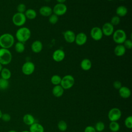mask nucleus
Instances as JSON below:
<instances>
[{
    "mask_svg": "<svg viewBox=\"0 0 132 132\" xmlns=\"http://www.w3.org/2000/svg\"><path fill=\"white\" fill-rule=\"evenodd\" d=\"M14 43L13 36L9 33H5L0 36V47L6 49H9Z\"/></svg>",
    "mask_w": 132,
    "mask_h": 132,
    "instance_id": "1",
    "label": "nucleus"
},
{
    "mask_svg": "<svg viewBox=\"0 0 132 132\" xmlns=\"http://www.w3.org/2000/svg\"><path fill=\"white\" fill-rule=\"evenodd\" d=\"M31 36L30 30L26 27H21L16 31L15 37L19 42L25 43Z\"/></svg>",
    "mask_w": 132,
    "mask_h": 132,
    "instance_id": "2",
    "label": "nucleus"
},
{
    "mask_svg": "<svg viewBox=\"0 0 132 132\" xmlns=\"http://www.w3.org/2000/svg\"><path fill=\"white\" fill-rule=\"evenodd\" d=\"M12 58V54L9 49L0 48V64L7 65L11 62Z\"/></svg>",
    "mask_w": 132,
    "mask_h": 132,
    "instance_id": "3",
    "label": "nucleus"
},
{
    "mask_svg": "<svg viewBox=\"0 0 132 132\" xmlns=\"http://www.w3.org/2000/svg\"><path fill=\"white\" fill-rule=\"evenodd\" d=\"M112 36L113 41L117 44H123L126 39H127L126 34L122 29H118L114 30Z\"/></svg>",
    "mask_w": 132,
    "mask_h": 132,
    "instance_id": "4",
    "label": "nucleus"
},
{
    "mask_svg": "<svg viewBox=\"0 0 132 132\" xmlns=\"http://www.w3.org/2000/svg\"><path fill=\"white\" fill-rule=\"evenodd\" d=\"M75 84V79L74 77L70 74L64 76L61 78L60 86L63 89H69L71 88Z\"/></svg>",
    "mask_w": 132,
    "mask_h": 132,
    "instance_id": "5",
    "label": "nucleus"
},
{
    "mask_svg": "<svg viewBox=\"0 0 132 132\" xmlns=\"http://www.w3.org/2000/svg\"><path fill=\"white\" fill-rule=\"evenodd\" d=\"M26 18L23 13L16 12L13 14L12 18L13 24L19 27H21L24 25L26 22Z\"/></svg>",
    "mask_w": 132,
    "mask_h": 132,
    "instance_id": "6",
    "label": "nucleus"
},
{
    "mask_svg": "<svg viewBox=\"0 0 132 132\" xmlns=\"http://www.w3.org/2000/svg\"><path fill=\"white\" fill-rule=\"evenodd\" d=\"M122 112L118 108H111L108 113V118L110 122L118 121L121 117Z\"/></svg>",
    "mask_w": 132,
    "mask_h": 132,
    "instance_id": "7",
    "label": "nucleus"
},
{
    "mask_svg": "<svg viewBox=\"0 0 132 132\" xmlns=\"http://www.w3.org/2000/svg\"><path fill=\"white\" fill-rule=\"evenodd\" d=\"M53 9V13L56 15L61 16L64 15L67 11V7L64 3H57L56 4Z\"/></svg>",
    "mask_w": 132,
    "mask_h": 132,
    "instance_id": "8",
    "label": "nucleus"
},
{
    "mask_svg": "<svg viewBox=\"0 0 132 132\" xmlns=\"http://www.w3.org/2000/svg\"><path fill=\"white\" fill-rule=\"evenodd\" d=\"M35 70V65L32 62L26 61L22 67V72L25 75L32 74Z\"/></svg>",
    "mask_w": 132,
    "mask_h": 132,
    "instance_id": "9",
    "label": "nucleus"
},
{
    "mask_svg": "<svg viewBox=\"0 0 132 132\" xmlns=\"http://www.w3.org/2000/svg\"><path fill=\"white\" fill-rule=\"evenodd\" d=\"M90 36L95 41L101 40L103 36L101 28L97 26L93 27L90 30Z\"/></svg>",
    "mask_w": 132,
    "mask_h": 132,
    "instance_id": "10",
    "label": "nucleus"
},
{
    "mask_svg": "<svg viewBox=\"0 0 132 132\" xmlns=\"http://www.w3.org/2000/svg\"><path fill=\"white\" fill-rule=\"evenodd\" d=\"M101 29L103 35L107 37L112 36L114 31V26L110 22H106L104 23Z\"/></svg>",
    "mask_w": 132,
    "mask_h": 132,
    "instance_id": "11",
    "label": "nucleus"
},
{
    "mask_svg": "<svg viewBox=\"0 0 132 132\" xmlns=\"http://www.w3.org/2000/svg\"><path fill=\"white\" fill-rule=\"evenodd\" d=\"M65 52L62 49H57L55 50L52 55L53 59L57 62L62 61L65 58Z\"/></svg>",
    "mask_w": 132,
    "mask_h": 132,
    "instance_id": "12",
    "label": "nucleus"
},
{
    "mask_svg": "<svg viewBox=\"0 0 132 132\" xmlns=\"http://www.w3.org/2000/svg\"><path fill=\"white\" fill-rule=\"evenodd\" d=\"M87 36L85 33L81 32L76 35L74 42L77 45L79 46L83 45L87 42Z\"/></svg>",
    "mask_w": 132,
    "mask_h": 132,
    "instance_id": "13",
    "label": "nucleus"
},
{
    "mask_svg": "<svg viewBox=\"0 0 132 132\" xmlns=\"http://www.w3.org/2000/svg\"><path fill=\"white\" fill-rule=\"evenodd\" d=\"M75 34L71 30H67L63 32V38L66 42L69 43H73L75 41Z\"/></svg>",
    "mask_w": 132,
    "mask_h": 132,
    "instance_id": "14",
    "label": "nucleus"
},
{
    "mask_svg": "<svg viewBox=\"0 0 132 132\" xmlns=\"http://www.w3.org/2000/svg\"><path fill=\"white\" fill-rule=\"evenodd\" d=\"M31 49L35 53H39L41 52L43 49L42 43L39 40L34 41L31 45Z\"/></svg>",
    "mask_w": 132,
    "mask_h": 132,
    "instance_id": "15",
    "label": "nucleus"
},
{
    "mask_svg": "<svg viewBox=\"0 0 132 132\" xmlns=\"http://www.w3.org/2000/svg\"><path fill=\"white\" fill-rule=\"evenodd\" d=\"M119 93L120 96L123 98H127L131 95L130 90L126 86H122L119 89Z\"/></svg>",
    "mask_w": 132,
    "mask_h": 132,
    "instance_id": "16",
    "label": "nucleus"
},
{
    "mask_svg": "<svg viewBox=\"0 0 132 132\" xmlns=\"http://www.w3.org/2000/svg\"><path fill=\"white\" fill-rule=\"evenodd\" d=\"M126 49L124 47L123 44H117V45L114 48V53L116 56L118 57L123 56L126 53Z\"/></svg>",
    "mask_w": 132,
    "mask_h": 132,
    "instance_id": "17",
    "label": "nucleus"
},
{
    "mask_svg": "<svg viewBox=\"0 0 132 132\" xmlns=\"http://www.w3.org/2000/svg\"><path fill=\"white\" fill-rule=\"evenodd\" d=\"M39 13L43 16H50L53 13V9L48 6H43L39 9Z\"/></svg>",
    "mask_w": 132,
    "mask_h": 132,
    "instance_id": "18",
    "label": "nucleus"
},
{
    "mask_svg": "<svg viewBox=\"0 0 132 132\" xmlns=\"http://www.w3.org/2000/svg\"><path fill=\"white\" fill-rule=\"evenodd\" d=\"M80 66L84 71H88L92 67V62L89 59L85 58L81 61Z\"/></svg>",
    "mask_w": 132,
    "mask_h": 132,
    "instance_id": "19",
    "label": "nucleus"
},
{
    "mask_svg": "<svg viewBox=\"0 0 132 132\" xmlns=\"http://www.w3.org/2000/svg\"><path fill=\"white\" fill-rule=\"evenodd\" d=\"M63 93L64 89L60 85L55 86L52 89V94L56 97H61L63 95Z\"/></svg>",
    "mask_w": 132,
    "mask_h": 132,
    "instance_id": "20",
    "label": "nucleus"
},
{
    "mask_svg": "<svg viewBox=\"0 0 132 132\" xmlns=\"http://www.w3.org/2000/svg\"><path fill=\"white\" fill-rule=\"evenodd\" d=\"M29 131V132H44V128L41 124L35 122L30 126Z\"/></svg>",
    "mask_w": 132,
    "mask_h": 132,
    "instance_id": "21",
    "label": "nucleus"
},
{
    "mask_svg": "<svg viewBox=\"0 0 132 132\" xmlns=\"http://www.w3.org/2000/svg\"><path fill=\"white\" fill-rule=\"evenodd\" d=\"M128 12L127 8L123 5H121L118 6L116 10V13L117 15L120 17H123L125 16Z\"/></svg>",
    "mask_w": 132,
    "mask_h": 132,
    "instance_id": "22",
    "label": "nucleus"
},
{
    "mask_svg": "<svg viewBox=\"0 0 132 132\" xmlns=\"http://www.w3.org/2000/svg\"><path fill=\"white\" fill-rule=\"evenodd\" d=\"M23 122L27 125L30 126L33 123L35 122V120L34 117L29 113H27L25 114L23 117Z\"/></svg>",
    "mask_w": 132,
    "mask_h": 132,
    "instance_id": "23",
    "label": "nucleus"
},
{
    "mask_svg": "<svg viewBox=\"0 0 132 132\" xmlns=\"http://www.w3.org/2000/svg\"><path fill=\"white\" fill-rule=\"evenodd\" d=\"M24 14L26 18L29 20H34L37 16V12L33 9H26L25 12H24Z\"/></svg>",
    "mask_w": 132,
    "mask_h": 132,
    "instance_id": "24",
    "label": "nucleus"
},
{
    "mask_svg": "<svg viewBox=\"0 0 132 132\" xmlns=\"http://www.w3.org/2000/svg\"><path fill=\"white\" fill-rule=\"evenodd\" d=\"M1 78L8 80L11 76V72L9 69L6 68H3L2 71L0 72Z\"/></svg>",
    "mask_w": 132,
    "mask_h": 132,
    "instance_id": "25",
    "label": "nucleus"
},
{
    "mask_svg": "<svg viewBox=\"0 0 132 132\" xmlns=\"http://www.w3.org/2000/svg\"><path fill=\"white\" fill-rule=\"evenodd\" d=\"M25 47L24 43L21 42H17L14 45V49L18 53H22L25 50Z\"/></svg>",
    "mask_w": 132,
    "mask_h": 132,
    "instance_id": "26",
    "label": "nucleus"
},
{
    "mask_svg": "<svg viewBox=\"0 0 132 132\" xmlns=\"http://www.w3.org/2000/svg\"><path fill=\"white\" fill-rule=\"evenodd\" d=\"M109 128L112 132H117L120 129V125L117 121H112L109 123Z\"/></svg>",
    "mask_w": 132,
    "mask_h": 132,
    "instance_id": "27",
    "label": "nucleus"
},
{
    "mask_svg": "<svg viewBox=\"0 0 132 132\" xmlns=\"http://www.w3.org/2000/svg\"><path fill=\"white\" fill-rule=\"evenodd\" d=\"M61 78H62L58 75H54L51 78V81L54 86L59 85L60 84Z\"/></svg>",
    "mask_w": 132,
    "mask_h": 132,
    "instance_id": "28",
    "label": "nucleus"
},
{
    "mask_svg": "<svg viewBox=\"0 0 132 132\" xmlns=\"http://www.w3.org/2000/svg\"><path fill=\"white\" fill-rule=\"evenodd\" d=\"M57 127L60 131L63 132L67 130L68 128V125L66 122L63 120H60L58 122L57 124Z\"/></svg>",
    "mask_w": 132,
    "mask_h": 132,
    "instance_id": "29",
    "label": "nucleus"
},
{
    "mask_svg": "<svg viewBox=\"0 0 132 132\" xmlns=\"http://www.w3.org/2000/svg\"><path fill=\"white\" fill-rule=\"evenodd\" d=\"M9 81L3 78H0V90H5L9 87Z\"/></svg>",
    "mask_w": 132,
    "mask_h": 132,
    "instance_id": "30",
    "label": "nucleus"
},
{
    "mask_svg": "<svg viewBox=\"0 0 132 132\" xmlns=\"http://www.w3.org/2000/svg\"><path fill=\"white\" fill-rule=\"evenodd\" d=\"M105 127V124L103 122L98 121L95 124L94 128H95V129L96 130V131H99V132H102V131H103L104 130Z\"/></svg>",
    "mask_w": 132,
    "mask_h": 132,
    "instance_id": "31",
    "label": "nucleus"
},
{
    "mask_svg": "<svg viewBox=\"0 0 132 132\" xmlns=\"http://www.w3.org/2000/svg\"><path fill=\"white\" fill-rule=\"evenodd\" d=\"M125 126L129 129H131L132 128V117L129 116L127 117L124 121Z\"/></svg>",
    "mask_w": 132,
    "mask_h": 132,
    "instance_id": "32",
    "label": "nucleus"
},
{
    "mask_svg": "<svg viewBox=\"0 0 132 132\" xmlns=\"http://www.w3.org/2000/svg\"><path fill=\"white\" fill-rule=\"evenodd\" d=\"M48 17V21L52 24H55L58 21V16L54 13H52Z\"/></svg>",
    "mask_w": 132,
    "mask_h": 132,
    "instance_id": "33",
    "label": "nucleus"
},
{
    "mask_svg": "<svg viewBox=\"0 0 132 132\" xmlns=\"http://www.w3.org/2000/svg\"><path fill=\"white\" fill-rule=\"evenodd\" d=\"M110 23L113 26L118 25L120 23V18L118 15H114L111 18Z\"/></svg>",
    "mask_w": 132,
    "mask_h": 132,
    "instance_id": "34",
    "label": "nucleus"
},
{
    "mask_svg": "<svg viewBox=\"0 0 132 132\" xmlns=\"http://www.w3.org/2000/svg\"><path fill=\"white\" fill-rule=\"evenodd\" d=\"M16 9H17L18 12L24 13V12L26 10V5L23 3H21L18 5Z\"/></svg>",
    "mask_w": 132,
    "mask_h": 132,
    "instance_id": "35",
    "label": "nucleus"
},
{
    "mask_svg": "<svg viewBox=\"0 0 132 132\" xmlns=\"http://www.w3.org/2000/svg\"><path fill=\"white\" fill-rule=\"evenodd\" d=\"M123 44L126 49L130 50L132 48V41L130 39H126Z\"/></svg>",
    "mask_w": 132,
    "mask_h": 132,
    "instance_id": "36",
    "label": "nucleus"
},
{
    "mask_svg": "<svg viewBox=\"0 0 132 132\" xmlns=\"http://www.w3.org/2000/svg\"><path fill=\"white\" fill-rule=\"evenodd\" d=\"M1 119L5 122H8L11 119V116L8 113H4L2 114Z\"/></svg>",
    "mask_w": 132,
    "mask_h": 132,
    "instance_id": "37",
    "label": "nucleus"
},
{
    "mask_svg": "<svg viewBox=\"0 0 132 132\" xmlns=\"http://www.w3.org/2000/svg\"><path fill=\"white\" fill-rule=\"evenodd\" d=\"M113 86L116 89L119 90L122 86L121 82L119 80H116L113 83Z\"/></svg>",
    "mask_w": 132,
    "mask_h": 132,
    "instance_id": "38",
    "label": "nucleus"
},
{
    "mask_svg": "<svg viewBox=\"0 0 132 132\" xmlns=\"http://www.w3.org/2000/svg\"><path fill=\"white\" fill-rule=\"evenodd\" d=\"M96 130L95 129L94 127L92 126H87L85 127L84 132H96Z\"/></svg>",
    "mask_w": 132,
    "mask_h": 132,
    "instance_id": "39",
    "label": "nucleus"
},
{
    "mask_svg": "<svg viewBox=\"0 0 132 132\" xmlns=\"http://www.w3.org/2000/svg\"><path fill=\"white\" fill-rule=\"evenodd\" d=\"M58 3H64L66 0H56Z\"/></svg>",
    "mask_w": 132,
    "mask_h": 132,
    "instance_id": "40",
    "label": "nucleus"
},
{
    "mask_svg": "<svg viewBox=\"0 0 132 132\" xmlns=\"http://www.w3.org/2000/svg\"><path fill=\"white\" fill-rule=\"evenodd\" d=\"M2 114H3V113H2V112L1 110L0 109V119H1V117H2Z\"/></svg>",
    "mask_w": 132,
    "mask_h": 132,
    "instance_id": "41",
    "label": "nucleus"
},
{
    "mask_svg": "<svg viewBox=\"0 0 132 132\" xmlns=\"http://www.w3.org/2000/svg\"><path fill=\"white\" fill-rule=\"evenodd\" d=\"M2 69H3V65H2L1 64H0V72H1V71H2Z\"/></svg>",
    "mask_w": 132,
    "mask_h": 132,
    "instance_id": "42",
    "label": "nucleus"
},
{
    "mask_svg": "<svg viewBox=\"0 0 132 132\" xmlns=\"http://www.w3.org/2000/svg\"><path fill=\"white\" fill-rule=\"evenodd\" d=\"M8 132H17V131L14 130H9Z\"/></svg>",
    "mask_w": 132,
    "mask_h": 132,
    "instance_id": "43",
    "label": "nucleus"
},
{
    "mask_svg": "<svg viewBox=\"0 0 132 132\" xmlns=\"http://www.w3.org/2000/svg\"><path fill=\"white\" fill-rule=\"evenodd\" d=\"M21 132H29V131H28V130H23V131H22Z\"/></svg>",
    "mask_w": 132,
    "mask_h": 132,
    "instance_id": "44",
    "label": "nucleus"
},
{
    "mask_svg": "<svg viewBox=\"0 0 132 132\" xmlns=\"http://www.w3.org/2000/svg\"><path fill=\"white\" fill-rule=\"evenodd\" d=\"M108 1H113V0H107Z\"/></svg>",
    "mask_w": 132,
    "mask_h": 132,
    "instance_id": "45",
    "label": "nucleus"
},
{
    "mask_svg": "<svg viewBox=\"0 0 132 132\" xmlns=\"http://www.w3.org/2000/svg\"><path fill=\"white\" fill-rule=\"evenodd\" d=\"M120 1H124V0H120Z\"/></svg>",
    "mask_w": 132,
    "mask_h": 132,
    "instance_id": "46",
    "label": "nucleus"
}]
</instances>
